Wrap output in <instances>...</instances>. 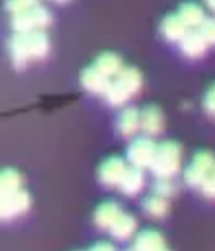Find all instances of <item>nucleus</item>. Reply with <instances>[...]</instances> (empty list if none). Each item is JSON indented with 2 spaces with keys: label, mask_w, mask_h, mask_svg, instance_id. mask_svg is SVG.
<instances>
[{
  "label": "nucleus",
  "mask_w": 215,
  "mask_h": 251,
  "mask_svg": "<svg viewBox=\"0 0 215 251\" xmlns=\"http://www.w3.org/2000/svg\"><path fill=\"white\" fill-rule=\"evenodd\" d=\"M159 30H161V35L165 41L177 42L178 44L191 28H187V25L178 18V14H172V16H166L165 20H163L161 28Z\"/></svg>",
  "instance_id": "nucleus-12"
},
{
  "label": "nucleus",
  "mask_w": 215,
  "mask_h": 251,
  "mask_svg": "<svg viewBox=\"0 0 215 251\" xmlns=\"http://www.w3.org/2000/svg\"><path fill=\"white\" fill-rule=\"evenodd\" d=\"M95 67L100 69L104 74H107L108 77H114L123 71V60L114 53H104L96 58Z\"/></svg>",
  "instance_id": "nucleus-20"
},
{
  "label": "nucleus",
  "mask_w": 215,
  "mask_h": 251,
  "mask_svg": "<svg viewBox=\"0 0 215 251\" xmlns=\"http://www.w3.org/2000/svg\"><path fill=\"white\" fill-rule=\"evenodd\" d=\"M39 0H7L5 2V9H7L11 14H16V13H23L26 9L33 7V5H37Z\"/></svg>",
  "instance_id": "nucleus-24"
},
{
  "label": "nucleus",
  "mask_w": 215,
  "mask_h": 251,
  "mask_svg": "<svg viewBox=\"0 0 215 251\" xmlns=\"http://www.w3.org/2000/svg\"><path fill=\"white\" fill-rule=\"evenodd\" d=\"M140 130V111L137 107L124 109L117 120V132L124 139H129Z\"/></svg>",
  "instance_id": "nucleus-14"
},
{
  "label": "nucleus",
  "mask_w": 215,
  "mask_h": 251,
  "mask_svg": "<svg viewBox=\"0 0 215 251\" xmlns=\"http://www.w3.org/2000/svg\"><path fill=\"white\" fill-rule=\"evenodd\" d=\"M165 126V118L163 113L156 105H147L140 111V130L144 135L156 137L163 132Z\"/></svg>",
  "instance_id": "nucleus-10"
},
{
  "label": "nucleus",
  "mask_w": 215,
  "mask_h": 251,
  "mask_svg": "<svg viewBox=\"0 0 215 251\" xmlns=\"http://www.w3.org/2000/svg\"><path fill=\"white\" fill-rule=\"evenodd\" d=\"M121 213H123V211H121V207L116 204V202H105V204L100 205L95 213L96 226L102 228V230H108V228L112 226V223L119 218Z\"/></svg>",
  "instance_id": "nucleus-17"
},
{
  "label": "nucleus",
  "mask_w": 215,
  "mask_h": 251,
  "mask_svg": "<svg viewBox=\"0 0 215 251\" xmlns=\"http://www.w3.org/2000/svg\"><path fill=\"white\" fill-rule=\"evenodd\" d=\"M110 81H112V77L104 74V72L100 71V69H96L95 65L84 69L83 74H81V84H83V88L89 93H95V95H100V93L104 95V93L107 92Z\"/></svg>",
  "instance_id": "nucleus-9"
},
{
  "label": "nucleus",
  "mask_w": 215,
  "mask_h": 251,
  "mask_svg": "<svg viewBox=\"0 0 215 251\" xmlns=\"http://www.w3.org/2000/svg\"><path fill=\"white\" fill-rule=\"evenodd\" d=\"M203 2H205V5H207L212 13L215 14V0H203Z\"/></svg>",
  "instance_id": "nucleus-28"
},
{
  "label": "nucleus",
  "mask_w": 215,
  "mask_h": 251,
  "mask_svg": "<svg viewBox=\"0 0 215 251\" xmlns=\"http://www.w3.org/2000/svg\"><path fill=\"white\" fill-rule=\"evenodd\" d=\"M145 214L149 218H154V220H161L168 214V199L159 197V195H152V197H147L142 204Z\"/></svg>",
  "instance_id": "nucleus-19"
},
{
  "label": "nucleus",
  "mask_w": 215,
  "mask_h": 251,
  "mask_svg": "<svg viewBox=\"0 0 215 251\" xmlns=\"http://www.w3.org/2000/svg\"><path fill=\"white\" fill-rule=\"evenodd\" d=\"M21 190V176L13 169L0 171V199Z\"/></svg>",
  "instance_id": "nucleus-21"
},
{
  "label": "nucleus",
  "mask_w": 215,
  "mask_h": 251,
  "mask_svg": "<svg viewBox=\"0 0 215 251\" xmlns=\"http://www.w3.org/2000/svg\"><path fill=\"white\" fill-rule=\"evenodd\" d=\"M215 167V156L208 151H199L196 153L194 158L191 160V163L184 171V181L191 188H198L203 184V181L207 179V176Z\"/></svg>",
  "instance_id": "nucleus-5"
},
{
  "label": "nucleus",
  "mask_w": 215,
  "mask_h": 251,
  "mask_svg": "<svg viewBox=\"0 0 215 251\" xmlns=\"http://www.w3.org/2000/svg\"><path fill=\"white\" fill-rule=\"evenodd\" d=\"M126 163L124 160L112 156V158L105 160L98 169V179L105 184V186H119L121 179H123L124 172H126Z\"/></svg>",
  "instance_id": "nucleus-8"
},
{
  "label": "nucleus",
  "mask_w": 215,
  "mask_h": 251,
  "mask_svg": "<svg viewBox=\"0 0 215 251\" xmlns=\"http://www.w3.org/2000/svg\"><path fill=\"white\" fill-rule=\"evenodd\" d=\"M108 232H110L112 237L117 239V241H128V239H131L133 234L137 232V220H135L131 214L121 213L119 218L112 223Z\"/></svg>",
  "instance_id": "nucleus-16"
},
{
  "label": "nucleus",
  "mask_w": 215,
  "mask_h": 251,
  "mask_svg": "<svg viewBox=\"0 0 215 251\" xmlns=\"http://www.w3.org/2000/svg\"><path fill=\"white\" fill-rule=\"evenodd\" d=\"M203 107H205L208 116L215 120V84L208 88L207 95H205V99H203Z\"/></svg>",
  "instance_id": "nucleus-26"
},
{
  "label": "nucleus",
  "mask_w": 215,
  "mask_h": 251,
  "mask_svg": "<svg viewBox=\"0 0 215 251\" xmlns=\"http://www.w3.org/2000/svg\"><path fill=\"white\" fill-rule=\"evenodd\" d=\"M9 53L16 69H25L30 62L46 58L49 53V37L44 30L14 32L9 41Z\"/></svg>",
  "instance_id": "nucleus-1"
},
{
  "label": "nucleus",
  "mask_w": 215,
  "mask_h": 251,
  "mask_svg": "<svg viewBox=\"0 0 215 251\" xmlns=\"http://www.w3.org/2000/svg\"><path fill=\"white\" fill-rule=\"evenodd\" d=\"M154 193L159 197L172 199L177 193V184L173 183V177H156L154 183Z\"/></svg>",
  "instance_id": "nucleus-22"
},
{
  "label": "nucleus",
  "mask_w": 215,
  "mask_h": 251,
  "mask_svg": "<svg viewBox=\"0 0 215 251\" xmlns=\"http://www.w3.org/2000/svg\"><path fill=\"white\" fill-rule=\"evenodd\" d=\"M177 14L187 25V28H191V30L198 28L203 21H205V18H207L205 16V11H203L198 4H193V2H187V4L180 5Z\"/></svg>",
  "instance_id": "nucleus-18"
},
{
  "label": "nucleus",
  "mask_w": 215,
  "mask_h": 251,
  "mask_svg": "<svg viewBox=\"0 0 215 251\" xmlns=\"http://www.w3.org/2000/svg\"><path fill=\"white\" fill-rule=\"evenodd\" d=\"M93 250H114V244H96Z\"/></svg>",
  "instance_id": "nucleus-27"
},
{
  "label": "nucleus",
  "mask_w": 215,
  "mask_h": 251,
  "mask_svg": "<svg viewBox=\"0 0 215 251\" xmlns=\"http://www.w3.org/2000/svg\"><path fill=\"white\" fill-rule=\"evenodd\" d=\"M178 48H180V51L186 54L187 58L194 60V58H201L210 46H208L207 41L203 39V35L194 28V30H189V32L184 35L182 41L178 42Z\"/></svg>",
  "instance_id": "nucleus-11"
},
{
  "label": "nucleus",
  "mask_w": 215,
  "mask_h": 251,
  "mask_svg": "<svg viewBox=\"0 0 215 251\" xmlns=\"http://www.w3.org/2000/svg\"><path fill=\"white\" fill-rule=\"evenodd\" d=\"M182 167V150L177 143H163L157 146L150 171L156 177H175Z\"/></svg>",
  "instance_id": "nucleus-3"
},
{
  "label": "nucleus",
  "mask_w": 215,
  "mask_h": 251,
  "mask_svg": "<svg viewBox=\"0 0 215 251\" xmlns=\"http://www.w3.org/2000/svg\"><path fill=\"white\" fill-rule=\"evenodd\" d=\"M56 2H66V0H56Z\"/></svg>",
  "instance_id": "nucleus-29"
},
{
  "label": "nucleus",
  "mask_w": 215,
  "mask_h": 251,
  "mask_svg": "<svg viewBox=\"0 0 215 251\" xmlns=\"http://www.w3.org/2000/svg\"><path fill=\"white\" fill-rule=\"evenodd\" d=\"M142 88V74L133 67H123V71L114 75L108 84L107 92L104 93L105 100L114 107L124 105L129 99L137 95Z\"/></svg>",
  "instance_id": "nucleus-2"
},
{
  "label": "nucleus",
  "mask_w": 215,
  "mask_h": 251,
  "mask_svg": "<svg viewBox=\"0 0 215 251\" xmlns=\"http://www.w3.org/2000/svg\"><path fill=\"white\" fill-rule=\"evenodd\" d=\"M145 184V177H144V169L138 167H128L124 172L123 179H121L119 186L117 188L124 193V195H137L142 192Z\"/></svg>",
  "instance_id": "nucleus-15"
},
{
  "label": "nucleus",
  "mask_w": 215,
  "mask_h": 251,
  "mask_svg": "<svg viewBox=\"0 0 215 251\" xmlns=\"http://www.w3.org/2000/svg\"><path fill=\"white\" fill-rule=\"evenodd\" d=\"M131 248L138 251H161L166 250V241L156 230H142L137 237L133 239Z\"/></svg>",
  "instance_id": "nucleus-13"
},
{
  "label": "nucleus",
  "mask_w": 215,
  "mask_h": 251,
  "mask_svg": "<svg viewBox=\"0 0 215 251\" xmlns=\"http://www.w3.org/2000/svg\"><path fill=\"white\" fill-rule=\"evenodd\" d=\"M199 192L208 201H215V167L212 169V172L207 176V179L203 181V184L199 186Z\"/></svg>",
  "instance_id": "nucleus-25"
},
{
  "label": "nucleus",
  "mask_w": 215,
  "mask_h": 251,
  "mask_svg": "<svg viewBox=\"0 0 215 251\" xmlns=\"http://www.w3.org/2000/svg\"><path fill=\"white\" fill-rule=\"evenodd\" d=\"M196 30L203 35L208 46H215V18H205V21Z\"/></svg>",
  "instance_id": "nucleus-23"
},
{
  "label": "nucleus",
  "mask_w": 215,
  "mask_h": 251,
  "mask_svg": "<svg viewBox=\"0 0 215 251\" xmlns=\"http://www.w3.org/2000/svg\"><path fill=\"white\" fill-rule=\"evenodd\" d=\"M32 205V199L25 190L5 195L0 199V222H11L16 218L23 216Z\"/></svg>",
  "instance_id": "nucleus-7"
},
{
  "label": "nucleus",
  "mask_w": 215,
  "mask_h": 251,
  "mask_svg": "<svg viewBox=\"0 0 215 251\" xmlns=\"http://www.w3.org/2000/svg\"><path fill=\"white\" fill-rule=\"evenodd\" d=\"M156 143L152 141V137L144 135V137L135 139L128 148V160L133 167L138 169H150L156 156Z\"/></svg>",
  "instance_id": "nucleus-6"
},
{
  "label": "nucleus",
  "mask_w": 215,
  "mask_h": 251,
  "mask_svg": "<svg viewBox=\"0 0 215 251\" xmlns=\"http://www.w3.org/2000/svg\"><path fill=\"white\" fill-rule=\"evenodd\" d=\"M51 23V14L42 5H33L23 13L13 14L11 25L14 32H32V30H44Z\"/></svg>",
  "instance_id": "nucleus-4"
}]
</instances>
